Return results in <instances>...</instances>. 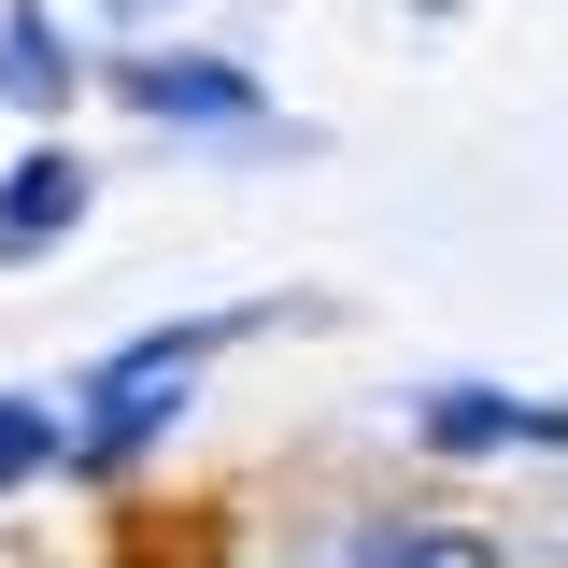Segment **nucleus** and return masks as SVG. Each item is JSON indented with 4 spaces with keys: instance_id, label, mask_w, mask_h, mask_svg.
<instances>
[{
    "instance_id": "nucleus-1",
    "label": "nucleus",
    "mask_w": 568,
    "mask_h": 568,
    "mask_svg": "<svg viewBox=\"0 0 568 568\" xmlns=\"http://www.w3.org/2000/svg\"><path fill=\"white\" fill-rule=\"evenodd\" d=\"M256 327H271V313H171V327H129L114 355H85V369H71V469H85V484H129L142 455L200 413L213 355L256 342Z\"/></svg>"
},
{
    "instance_id": "nucleus-2",
    "label": "nucleus",
    "mask_w": 568,
    "mask_h": 568,
    "mask_svg": "<svg viewBox=\"0 0 568 568\" xmlns=\"http://www.w3.org/2000/svg\"><path fill=\"white\" fill-rule=\"evenodd\" d=\"M100 85L129 100L142 129H171V142H256L271 129L256 58H213V43H129V58H100Z\"/></svg>"
},
{
    "instance_id": "nucleus-3",
    "label": "nucleus",
    "mask_w": 568,
    "mask_h": 568,
    "mask_svg": "<svg viewBox=\"0 0 568 568\" xmlns=\"http://www.w3.org/2000/svg\"><path fill=\"white\" fill-rule=\"evenodd\" d=\"M413 455L440 469H497V455H568V398H526V384H413L398 398Z\"/></svg>"
},
{
    "instance_id": "nucleus-4",
    "label": "nucleus",
    "mask_w": 568,
    "mask_h": 568,
    "mask_svg": "<svg viewBox=\"0 0 568 568\" xmlns=\"http://www.w3.org/2000/svg\"><path fill=\"white\" fill-rule=\"evenodd\" d=\"M85 213H100V156H85V142L43 129L29 156H0V271H43Z\"/></svg>"
},
{
    "instance_id": "nucleus-5",
    "label": "nucleus",
    "mask_w": 568,
    "mask_h": 568,
    "mask_svg": "<svg viewBox=\"0 0 568 568\" xmlns=\"http://www.w3.org/2000/svg\"><path fill=\"white\" fill-rule=\"evenodd\" d=\"M71 85H85V29L58 0H0V100L14 114H71Z\"/></svg>"
},
{
    "instance_id": "nucleus-6",
    "label": "nucleus",
    "mask_w": 568,
    "mask_h": 568,
    "mask_svg": "<svg viewBox=\"0 0 568 568\" xmlns=\"http://www.w3.org/2000/svg\"><path fill=\"white\" fill-rule=\"evenodd\" d=\"M342 568H511V555H497L484 526H440V511H355Z\"/></svg>"
},
{
    "instance_id": "nucleus-7",
    "label": "nucleus",
    "mask_w": 568,
    "mask_h": 568,
    "mask_svg": "<svg viewBox=\"0 0 568 568\" xmlns=\"http://www.w3.org/2000/svg\"><path fill=\"white\" fill-rule=\"evenodd\" d=\"M71 469V384H0V511Z\"/></svg>"
},
{
    "instance_id": "nucleus-8",
    "label": "nucleus",
    "mask_w": 568,
    "mask_h": 568,
    "mask_svg": "<svg viewBox=\"0 0 568 568\" xmlns=\"http://www.w3.org/2000/svg\"><path fill=\"white\" fill-rule=\"evenodd\" d=\"M100 14H114V29H156V14H171V0H100Z\"/></svg>"
}]
</instances>
